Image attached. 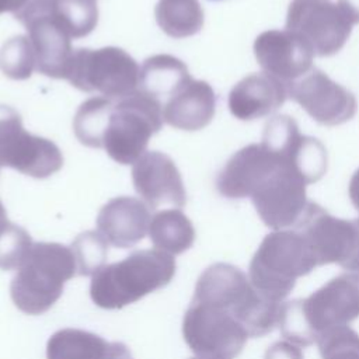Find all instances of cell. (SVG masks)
<instances>
[{"mask_svg": "<svg viewBox=\"0 0 359 359\" xmlns=\"http://www.w3.org/2000/svg\"><path fill=\"white\" fill-rule=\"evenodd\" d=\"M358 317L359 283L356 273L349 272L332 278L306 299L282 303L278 325L289 342L307 346Z\"/></svg>", "mask_w": 359, "mask_h": 359, "instance_id": "obj_1", "label": "cell"}, {"mask_svg": "<svg viewBox=\"0 0 359 359\" xmlns=\"http://www.w3.org/2000/svg\"><path fill=\"white\" fill-rule=\"evenodd\" d=\"M192 300L219 306L231 313L248 337H262L279 321L282 303L261 294L250 278L230 264H213L206 268L196 285Z\"/></svg>", "mask_w": 359, "mask_h": 359, "instance_id": "obj_2", "label": "cell"}, {"mask_svg": "<svg viewBox=\"0 0 359 359\" xmlns=\"http://www.w3.org/2000/svg\"><path fill=\"white\" fill-rule=\"evenodd\" d=\"M175 275V261L165 252L143 250L104 265L91 278L90 296L101 309L115 310L164 287Z\"/></svg>", "mask_w": 359, "mask_h": 359, "instance_id": "obj_3", "label": "cell"}, {"mask_svg": "<svg viewBox=\"0 0 359 359\" xmlns=\"http://www.w3.org/2000/svg\"><path fill=\"white\" fill-rule=\"evenodd\" d=\"M74 275L77 264L72 251L59 244H38L11 280V299L22 313L42 314L59 300L65 283Z\"/></svg>", "mask_w": 359, "mask_h": 359, "instance_id": "obj_4", "label": "cell"}, {"mask_svg": "<svg viewBox=\"0 0 359 359\" xmlns=\"http://www.w3.org/2000/svg\"><path fill=\"white\" fill-rule=\"evenodd\" d=\"M317 266L311 248L297 230H276L259 244L250 262L248 278L261 294L282 303L296 280Z\"/></svg>", "mask_w": 359, "mask_h": 359, "instance_id": "obj_5", "label": "cell"}, {"mask_svg": "<svg viewBox=\"0 0 359 359\" xmlns=\"http://www.w3.org/2000/svg\"><path fill=\"white\" fill-rule=\"evenodd\" d=\"M182 335L202 358L233 359L244 348L248 334L227 310L192 300L182 320Z\"/></svg>", "mask_w": 359, "mask_h": 359, "instance_id": "obj_6", "label": "cell"}, {"mask_svg": "<svg viewBox=\"0 0 359 359\" xmlns=\"http://www.w3.org/2000/svg\"><path fill=\"white\" fill-rule=\"evenodd\" d=\"M306 238L317 265L338 264L348 269L356 248V224L335 219L320 206L309 203L296 223Z\"/></svg>", "mask_w": 359, "mask_h": 359, "instance_id": "obj_7", "label": "cell"}, {"mask_svg": "<svg viewBox=\"0 0 359 359\" xmlns=\"http://www.w3.org/2000/svg\"><path fill=\"white\" fill-rule=\"evenodd\" d=\"M109 344L97 334L65 328L56 331L46 344L48 359H105Z\"/></svg>", "mask_w": 359, "mask_h": 359, "instance_id": "obj_8", "label": "cell"}, {"mask_svg": "<svg viewBox=\"0 0 359 359\" xmlns=\"http://www.w3.org/2000/svg\"><path fill=\"white\" fill-rule=\"evenodd\" d=\"M317 344L323 359H359V334L348 325L324 332Z\"/></svg>", "mask_w": 359, "mask_h": 359, "instance_id": "obj_9", "label": "cell"}, {"mask_svg": "<svg viewBox=\"0 0 359 359\" xmlns=\"http://www.w3.org/2000/svg\"><path fill=\"white\" fill-rule=\"evenodd\" d=\"M151 238L154 244L164 251L181 254L192 244L194 233L182 220L175 222L172 219H163L153 227Z\"/></svg>", "mask_w": 359, "mask_h": 359, "instance_id": "obj_10", "label": "cell"}, {"mask_svg": "<svg viewBox=\"0 0 359 359\" xmlns=\"http://www.w3.org/2000/svg\"><path fill=\"white\" fill-rule=\"evenodd\" d=\"M29 252V238L18 230L0 233V269L20 268Z\"/></svg>", "mask_w": 359, "mask_h": 359, "instance_id": "obj_11", "label": "cell"}, {"mask_svg": "<svg viewBox=\"0 0 359 359\" xmlns=\"http://www.w3.org/2000/svg\"><path fill=\"white\" fill-rule=\"evenodd\" d=\"M107 248L104 244L93 243V244H83L77 248L76 264H77V275H94L104 266Z\"/></svg>", "mask_w": 359, "mask_h": 359, "instance_id": "obj_12", "label": "cell"}, {"mask_svg": "<svg viewBox=\"0 0 359 359\" xmlns=\"http://www.w3.org/2000/svg\"><path fill=\"white\" fill-rule=\"evenodd\" d=\"M265 359H303V352L293 342L278 341L266 349Z\"/></svg>", "mask_w": 359, "mask_h": 359, "instance_id": "obj_13", "label": "cell"}, {"mask_svg": "<svg viewBox=\"0 0 359 359\" xmlns=\"http://www.w3.org/2000/svg\"><path fill=\"white\" fill-rule=\"evenodd\" d=\"M105 359H133L128 346L122 342H112L109 344L108 353Z\"/></svg>", "mask_w": 359, "mask_h": 359, "instance_id": "obj_14", "label": "cell"}, {"mask_svg": "<svg viewBox=\"0 0 359 359\" xmlns=\"http://www.w3.org/2000/svg\"><path fill=\"white\" fill-rule=\"evenodd\" d=\"M192 359H215V358H202V356H199V358H192Z\"/></svg>", "mask_w": 359, "mask_h": 359, "instance_id": "obj_15", "label": "cell"}, {"mask_svg": "<svg viewBox=\"0 0 359 359\" xmlns=\"http://www.w3.org/2000/svg\"><path fill=\"white\" fill-rule=\"evenodd\" d=\"M355 273H356V278H358V283H359V271H356Z\"/></svg>", "mask_w": 359, "mask_h": 359, "instance_id": "obj_16", "label": "cell"}]
</instances>
